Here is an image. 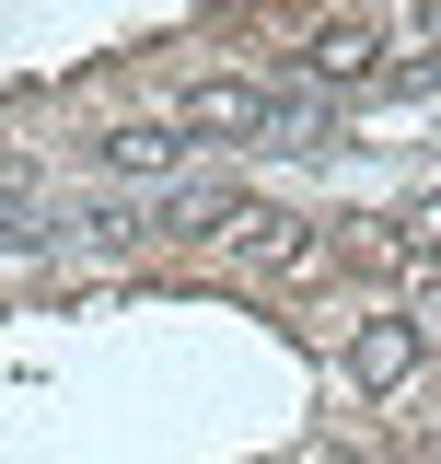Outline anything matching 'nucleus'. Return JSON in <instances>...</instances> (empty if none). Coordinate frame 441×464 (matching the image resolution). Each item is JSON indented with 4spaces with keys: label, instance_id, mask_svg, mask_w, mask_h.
Listing matches in <instances>:
<instances>
[{
    "label": "nucleus",
    "instance_id": "nucleus-7",
    "mask_svg": "<svg viewBox=\"0 0 441 464\" xmlns=\"http://www.w3.org/2000/svg\"><path fill=\"white\" fill-rule=\"evenodd\" d=\"M407 24H418V35H441V0H418V12H407Z\"/></svg>",
    "mask_w": 441,
    "mask_h": 464
},
{
    "label": "nucleus",
    "instance_id": "nucleus-1",
    "mask_svg": "<svg viewBox=\"0 0 441 464\" xmlns=\"http://www.w3.org/2000/svg\"><path fill=\"white\" fill-rule=\"evenodd\" d=\"M302 128H314V93L244 82V70H220V82H198V93L174 105V140H244V151H279V140H302Z\"/></svg>",
    "mask_w": 441,
    "mask_h": 464
},
{
    "label": "nucleus",
    "instance_id": "nucleus-5",
    "mask_svg": "<svg viewBox=\"0 0 441 464\" xmlns=\"http://www.w3.org/2000/svg\"><path fill=\"white\" fill-rule=\"evenodd\" d=\"M174 116H128V128H93V163L105 174H174Z\"/></svg>",
    "mask_w": 441,
    "mask_h": 464
},
{
    "label": "nucleus",
    "instance_id": "nucleus-4",
    "mask_svg": "<svg viewBox=\"0 0 441 464\" xmlns=\"http://www.w3.org/2000/svg\"><path fill=\"white\" fill-rule=\"evenodd\" d=\"M244 256H256V279H326V232L314 221H290V209H256V221H244Z\"/></svg>",
    "mask_w": 441,
    "mask_h": 464
},
{
    "label": "nucleus",
    "instance_id": "nucleus-2",
    "mask_svg": "<svg viewBox=\"0 0 441 464\" xmlns=\"http://www.w3.org/2000/svg\"><path fill=\"white\" fill-rule=\"evenodd\" d=\"M418 360H430V325H418V314H372V325H348V383H360V395H407Z\"/></svg>",
    "mask_w": 441,
    "mask_h": 464
},
{
    "label": "nucleus",
    "instance_id": "nucleus-6",
    "mask_svg": "<svg viewBox=\"0 0 441 464\" xmlns=\"http://www.w3.org/2000/svg\"><path fill=\"white\" fill-rule=\"evenodd\" d=\"M395 256H418V267H441V198H407V209H395Z\"/></svg>",
    "mask_w": 441,
    "mask_h": 464
},
{
    "label": "nucleus",
    "instance_id": "nucleus-3",
    "mask_svg": "<svg viewBox=\"0 0 441 464\" xmlns=\"http://www.w3.org/2000/svg\"><path fill=\"white\" fill-rule=\"evenodd\" d=\"M360 82H384V35L372 24H314L302 35V93H360Z\"/></svg>",
    "mask_w": 441,
    "mask_h": 464
}]
</instances>
